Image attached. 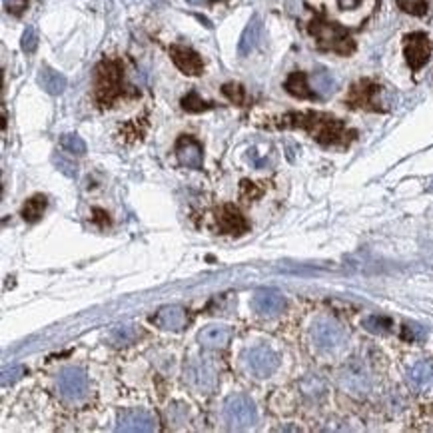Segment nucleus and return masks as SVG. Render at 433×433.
Here are the masks:
<instances>
[{
    "label": "nucleus",
    "mask_w": 433,
    "mask_h": 433,
    "mask_svg": "<svg viewBox=\"0 0 433 433\" xmlns=\"http://www.w3.org/2000/svg\"><path fill=\"white\" fill-rule=\"evenodd\" d=\"M289 126H298L308 130L309 134L322 144H342L346 142L348 130L337 118H331L322 112H304V114H289Z\"/></svg>",
    "instance_id": "1"
},
{
    "label": "nucleus",
    "mask_w": 433,
    "mask_h": 433,
    "mask_svg": "<svg viewBox=\"0 0 433 433\" xmlns=\"http://www.w3.org/2000/svg\"><path fill=\"white\" fill-rule=\"evenodd\" d=\"M309 30L315 36L318 46L322 50H331V52H337V54H351L353 48H355L350 32L335 22L313 21Z\"/></svg>",
    "instance_id": "2"
},
{
    "label": "nucleus",
    "mask_w": 433,
    "mask_h": 433,
    "mask_svg": "<svg viewBox=\"0 0 433 433\" xmlns=\"http://www.w3.org/2000/svg\"><path fill=\"white\" fill-rule=\"evenodd\" d=\"M122 94V68L114 60H104L96 68V98L102 106H110Z\"/></svg>",
    "instance_id": "3"
},
{
    "label": "nucleus",
    "mask_w": 433,
    "mask_h": 433,
    "mask_svg": "<svg viewBox=\"0 0 433 433\" xmlns=\"http://www.w3.org/2000/svg\"><path fill=\"white\" fill-rule=\"evenodd\" d=\"M224 417L230 428L247 430L258 423V410L247 395L236 393V395H230L224 403Z\"/></svg>",
    "instance_id": "4"
},
{
    "label": "nucleus",
    "mask_w": 433,
    "mask_h": 433,
    "mask_svg": "<svg viewBox=\"0 0 433 433\" xmlns=\"http://www.w3.org/2000/svg\"><path fill=\"white\" fill-rule=\"evenodd\" d=\"M184 381L192 392L210 393L214 392V388L218 384V375L210 362L196 357L186 366Z\"/></svg>",
    "instance_id": "5"
},
{
    "label": "nucleus",
    "mask_w": 433,
    "mask_h": 433,
    "mask_svg": "<svg viewBox=\"0 0 433 433\" xmlns=\"http://www.w3.org/2000/svg\"><path fill=\"white\" fill-rule=\"evenodd\" d=\"M311 340L320 350H337L346 342V331L333 320H318L311 326Z\"/></svg>",
    "instance_id": "6"
},
{
    "label": "nucleus",
    "mask_w": 433,
    "mask_h": 433,
    "mask_svg": "<svg viewBox=\"0 0 433 433\" xmlns=\"http://www.w3.org/2000/svg\"><path fill=\"white\" fill-rule=\"evenodd\" d=\"M244 364L256 377H268L280 366V355L266 346L252 348L244 353Z\"/></svg>",
    "instance_id": "7"
},
{
    "label": "nucleus",
    "mask_w": 433,
    "mask_h": 433,
    "mask_svg": "<svg viewBox=\"0 0 433 433\" xmlns=\"http://www.w3.org/2000/svg\"><path fill=\"white\" fill-rule=\"evenodd\" d=\"M403 52H406L408 64L413 70H419L421 66H425V62L432 56V42L423 32H413V34L406 36Z\"/></svg>",
    "instance_id": "8"
},
{
    "label": "nucleus",
    "mask_w": 433,
    "mask_h": 433,
    "mask_svg": "<svg viewBox=\"0 0 433 433\" xmlns=\"http://www.w3.org/2000/svg\"><path fill=\"white\" fill-rule=\"evenodd\" d=\"M118 432H156V417L140 408L124 410L116 419Z\"/></svg>",
    "instance_id": "9"
},
{
    "label": "nucleus",
    "mask_w": 433,
    "mask_h": 433,
    "mask_svg": "<svg viewBox=\"0 0 433 433\" xmlns=\"http://www.w3.org/2000/svg\"><path fill=\"white\" fill-rule=\"evenodd\" d=\"M86 390H88V377L82 370L68 368L58 375V392L64 399L76 401L86 395Z\"/></svg>",
    "instance_id": "10"
},
{
    "label": "nucleus",
    "mask_w": 433,
    "mask_h": 433,
    "mask_svg": "<svg viewBox=\"0 0 433 433\" xmlns=\"http://www.w3.org/2000/svg\"><path fill=\"white\" fill-rule=\"evenodd\" d=\"M170 56L174 64L188 76H198L204 70V62L198 56V52L188 46H180V44L170 46Z\"/></svg>",
    "instance_id": "11"
},
{
    "label": "nucleus",
    "mask_w": 433,
    "mask_h": 433,
    "mask_svg": "<svg viewBox=\"0 0 433 433\" xmlns=\"http://www.w3.org/2000/svg\"><path fill=\"white\" fill-rule=\"evenodd\" d=\"M252 308L254 311H258L260 315H266V318H271V315H278L282 313L284 308H286V300L282 293L274 291V289H262V291H256L254 298H252Z\"/></svg>",
    "instance_id": "12"
},
{
    "label": "nucleus",
    "mask_w": 433,
    "mask_h": 433,
    "mask_svg": "<svg viewBox=\"0 0 433 433\" xmlns=\"http://www.w3.org/2000/svg\"><path fill=\"white\" fill-rule=\"evenodd\" d=\"M176 156H178V162L186 168H192V170L202 168V144L192 136H182L176 142Z\"/></svg>",
    "instance_id": "13"
},
{
    "label": "nucleus",
    "mask_w": 433,
    "mask_h": 433,
    "mask_svg": "<svg viewBox=\"0 0 433 433\" xmlns=\"http://www.w3.org/2000/svg\"><path fill=\"white\" fill-rule=\"evenodd\" d=\"M152 322L160 328V330L178 331L186 328V309L182 306H164L158 309V313L152 318Z\"/></svg>",
    "instance_id": "14"
},
{
    "label": "nucleus",
    "mask_w": 433,
    "mask_h": 433,
    "mask_svg": "<svg viewBox=\"0 0 433 433\" xmlns=\"http://www.w3.org/2000/svg\"><path fill=\"white\" fill-rule=\"evenodd\" d=\"M232 340V330L227 326H220V324H212L206 326L204 330L198 333V342L202 348L208 350H222L226 348Z\"/></svg>",
    "instance_id": "15"
},
{
    "label": "nucleus",
    "mask_w": 433,
    "mask_h": 433,
    "mask_svg": "<svg viewBox=\"0 0 433 433\" xmlns=\"http://www.w3.org/2000/svg\"><path fill=\"white\" fill-rule=\"evenodd\" d=\"M216 220H218V227L224 232V234H234V236H242V234H246L247 232V222L246 218L236 210L234 206H224L220 212H218V216H216Z\"/></svg>",
    "instance_id": "16"
},
{
    "label": "nucleus",
    "mask_w": 433,
    "mask_h": 433,
    "mask_svg": "<svg viewBox=\"0 0 433 433\" xmlns=\"http://www.w3.org/2000/svg\"><path fill=\"white\" fill-rule=\"evenodd\" d=\"M408 379L412 384V388L417 393H432L433 392V364L432 362H419L415 364Z\"/></svg>",
    "instance_id": "17"
},
{
    "label": "nucleus",
    "mask_w": 433,
    "mask_h": 433,
    "mask_svg": "<svg viewBox=\"0 0 433 433\" xmlns=\"http://www.w3.org/2000/svg\"><path fill=\"white\" fill-rule=\"evenodd\" d=\"M260 36H262V19H260L258 14H254V16L249 19V22H247L246 28H244L242 36H240V42H238V54H240V56L249 54V52L256 48Z\"/></svg>",
    "instance_id": "18"
},
{
    "label": "nucleus",
    "mask_w": 433,
    "mask_h": 433,
    "mask_svg": "<svg viewBox=\"0 0 433 433\" xmlns=\"http://www.w3.org/2000/svg\"><path fill=\"white\" fill-rule=\"evenodd\" d=\"M38 84L42 86V90H46L52 96H58L66 90V78L50 66H42L38 70Z\"/></svg>",
    "instance_id": "19"
},
{
    "label": "nucleus",
    "mask_w": 433,
    "mask_h": 433,
    "mask_svg": "<svg viewBox=\"0 0 433 433\" xmlns=\"http://www.w3.org/2000/svg\"><path fill=\"white\" fill-rule=\"evenodd\" d=\"M377 90H379V86H375V84L368 82V80H362V82L353 86V90H351V96H350V102L353 104V106L373 108L371 104H373V96L377 94Z\"/></svg>",
    "instance_id": "20"
},
{
    "label": "nucleus",
    "mask_w": 433,
    "mask_h": 433,
    "mask_svg": "<svg viewBox=\"0 0 433 433\" xmlns=\"http://www.w3.org/2000/svg\"><path fill=\"white\" fill-rule=\"evenodd\" d=\"M286 90H288L291 96H298V98H313L315 96V92L309 90L308 76L304 72L289 74V78L286 80Z\"/></svg>",
    "instance_id": "21"
},
{
    "label": "nucleus",
    "mask_w": 433,
    "mask_h": 433,
    "mask_svg": "<svg viewBox=\"0 0 433 433\" xmlns=\"http://www.w3.org/2000/svg\"><path fill=\"white\" fill-rule=\"evenodd\" d=\"M46 210V198L44 196H34L30 200H26V204L22 208V218L26 222H38Z\"/></svg>",
    "instance_id": "22"
},
{
    "label": "nucleus",
    "mask_w": 433,
    "mask_h": 433,
    "mask_svg": "<svg viewBox=\"0 0 433 433\" xmlns=\"http://www.w3.org/2000/svg\"><path fill=\"white\" fill-rule=\"evenodd\" d=\"M138 331L134 330L132 326H116L114 330L110 331V340L116 344V346H128L136 340Z\"/></svg>",
    "instance_id": "23"
},
{
    "label": "nucleus",
    "mask_w": 433,
    "mask_h": 433,
    "mask_svg": "<svg viewBox=\"0 0 433 433\" xmlns=\"http://www.w3.org/2000/svg\"><path fill=\"white\" fill-rule=\"evenodd\" d=\"M60 146L66 152H70V154H74V156H82V154H86V142H84L78 134H64L60 138Z\"/></svg>",
    "instance_id": "24"
},
{
    "label": "nucleus",
    "mask_w": 433,
    "mask_h": 433,
    "mask_svg": "<svg viewBox=\"0 0 433 433\" xmlns=\"http://www.w3.org/2000/svg\"><path fill=\"white\" fill-rule=\"evenodd\" d=\"M364 328L371 333H386L392 330V320L386 315H368L364 320Z\"/></svg>",
    "instance_id": "25"
},
{
    "label": "nucleus",
    "mask_w": 433,
    "mask_h": 433,
    "mask_svg": "<svg viewBox=\"0 0 433 433\" xmlns=\"http://www.w3.org/2000/svg\"><path fill=\"white\" fill-rule=\"evenodd\" d=\"M182 108H184L186 112H192V114H196V112H204V110H210L212 108V104L210 102H204L196 92H190L188 96H184V100H182Z\"/></svg>",
    "instance_id": "26"
},
{
    "label": "nucleus",
    "mask_w": 433,
    "mask_h": 433,
    "mask_svg": "<svg viewBox=\"0 0 433 433\" xmlns=\"http://www.w3.org/2000/svg\"><path fill=\"white\" fill-rule=\"evenodd\" d=\"M397 6L413 16H423L428 12V0H397Z\"/></svg>",
    "instance_id": "27"
},
{
    "label": "nucleus",
    "mask_w": 433,
    "mask_h": 433,
    "mask_svg": "<svg viewBox=\"0 0 433 433\" xmlns=\"http://www.w3.org/2000/svg\"><path fill=\"white\" fill-rule=\"evenodd\" d=\"M313 86H315L318 94H330L331 90L335 88V82H333V78L330 76V72L320 70V72L313 74Z\"/></svg>",
    "instance_id": "28"
},
{
    "label": "nucleus",
    "mask_w": 433,
    "mask_h": 433,
    "mask_svg": "<svg viewBox=\"0 0 433 433\" xmlns=\"http://www.w3.org/2000/svg\"><path fill=\"white\" fill-rule=\"evenodd\" d=\"M425 330L421 328V326H417V324H406L403 328H401V337L406 340V342H423L425 340Z\"/></svg>",
    "instance_id": "29"
},
{
    "label": "nucleus",
    "mask_w": 433,
    "mask_h": 433,
    "mask_svg": "<svg viewBox=\"0 0 433 433\" xmlns=\"http://www.w3.org/2000/svg\"><path fill=\"white\" fill-rule=\"evenodd\" d=\"M21 44L22 50H24L26 54H32V52L36 50V46H38V34H36V30H34L32 26H28V28L24 30Z\"/></svg>",
    "instance_id": "30"
},
{
    "label": "nucleus",
    "mask_w": 433,
    "mask_h": 433,
    "mask_svg": "<svg viewBox=\"0 0 433 433\" xmlns=\"http://www.w3.org/2000/svg\"><path fill=\"white\" fill-rule=\"evenodd\" d=\"M22 375H24V368L22 366H12V368H6L2 371V386H12L14 381H19Z\"/></svg>",
    "instance_id": "31"
},
{
    "label": "nucleus",
    "mask_w": 433,
    "mask_h": 433,
    "mask_svg": "<svg viewBox=\"0 0 433 433\" xmlns=\"http://www.w3.org/2000/svg\"><path fill=\"white\" fill-rule=\"evenodd\" d=\"M224 94H226L230 100H234V102L238 104H242V100H244V90L238 84H226L224 86Z\"/></svg>",
    "instance_id": "32"
},
{
    "label": "nucleus",
    "mask_w": 433,
    "mask_h": 433,
    "mask_svg": "<svg viewBox=\"0 0 433 433\" xmlns=\"http://www.w3.org/2000/svg\"><path fill=\"white\" fill-rule=\"evenodd\" d=\"M4 6L10 14H16L21 16L22 10L26 8V0H4Z\"/></svg>",
    "instance_id": "33"
},
{
    "label": "nucleus",
    "mask_w": 433,
    "mask_h": 433,
    "mask_svg": "<svg viewBox=\"0 0 433 433\" xmlns=\"http://www.w3.org/2000/svg\"><path fill=\"white\" fill-rule=\"evenodd\" d=\"M359 0H340V4L344 6V8H351V6H355Z\"/></svg>",
    "instance_id": "34"
},
{
    "label": "nucleus",
    "mask_w": 433,
    "mask_h": 433,
    "mask_svg": "<svg viewBox=\"0 0 433 433\" xmlns=\"http://www.w3.org/2000/svg\"><path fill=\"white\" fill-rule=\"evenodd\" d=\"M186 2H190V4H208L210 0H186Z\"/></svg>",
    "instance_id": "35"
}]
</instances>
